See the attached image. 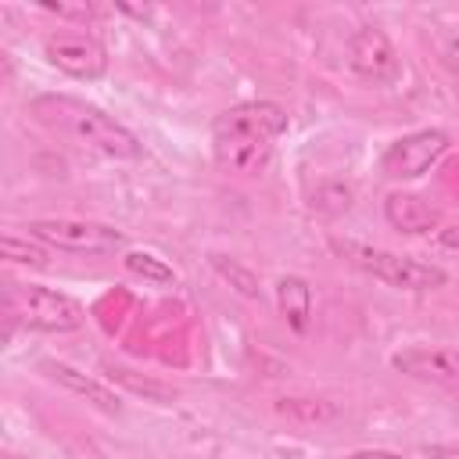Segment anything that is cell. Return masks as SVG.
Wrapping results in <instances>:
<instances>
[{
	"mask_svg": "<svg viewBox=\"0 0 459 459\" xmlns=\"http://www.w3.org/2000/svg\"><path fill=\"white\" fill-rule=\"evenodd\" d=\"M0 247H4V258L18 262V265L47 269V262H50L47 244H39V240H32V237H14V233H7V237L0 240Z\"/></svg>",
	"mask_w": 459,
	"mask_h": 459,
	"instance_id": "15",
	"label": "cell"
},
{
	"mask_svg": "<svg viewBox=\"0 0 459 459\" xmlns=\"http://www.w3.org/2000/svg\"><path fill=\"white\" fill-rule=\"evenodd\" d=\"M39 369L50 377V380H57L61 387H68L72 394H79V398H86V402H93L100 412H118L122 409V402H118V394L111 391V387H104L100 380H93V377H86V373H79L75 366H68V362H54V359H43L39 362Z\"/></svg>",
	"mask_w": 459,
	"mask_h": 459,
	"instance_id": "11",
	"label": "cell"
},
{
	"mask_svg": "<svg viewBox=\"0 0 459 459\" xmlns=\"http://www.w3.org/2000/svg\"><path fill=\"white\" fill-rule=\"evenodd\" d=\"M276 308H280V316L294 330H305V323L312 316V287H308V280H301V276H280L276 280Z\"/></svg>",
	"mask_w": 459,
	"mask_h": 459,
	"instance_id": "12",
	"label": "cell"
},
{
	"mask_svg": "<svg viewBox=\"0 0 459 459\" xmlns=\"http://www.w3.org/2000/svg\"><path fill=\"white\" fill-rule=\"evenodd\" d=\"M29 111L36 115V122H43L50 133H57L61 140L115 158V161H136L143 154V143L136 140L133 129H126L115 115L100 111L97 104L72 97V93H39L32 97Z\"/></svg>",
	"mask_w": 459,
	"mask_h": 459,
	"instance_id": "2",
	"label": "cell"
},
{
	"mask_svg": "<svg viewBox=\"0 0 459 459\" xmlns=\"http://www.w3.org/2000/svg\"><path fill=\"white\" fill-rule=\"evenodd\" d=\"M348 68H351L362 82L384 86V82H394V79H398L402 61H398V50H394V43L387 39L384 29H377V25H359V29L348 36Z\"/></svg>",
	"mask_w": 459,
	"mask_h": 459,
	"instance_id": "7",
	"label": "cell"
},
{
	"mask_svg": "<svg viewBox=\"0 0 459 459\" xmlns=\"http://www.w3.org/2000/svg\"><path fill=\"white\" fill-rule=\"evenodd\" d=\"M430 459H459V445H441V441H434V445H427L423 448Z\"/></svg>",
	"mask_w": 459,
	"mask_h": 459,
	"instance_id": "20",
	"label": "cell"
},
{
	"mask_svg": "<svg viewBox=\"0 0 459 459\" xmlns=\"http://www.w3.org/2000/svg\"><path fill=\"white\" fill-rule=\"evenodd\" d=\"M122 265H126L133 276L147 280V283H176L172 265H165V262H161L158 255H151V251H126Z\"/></svg>",
	"mask_w": 459,
	"mask_h": 459,
	"instance_id": "16",
	"label": "cell"
},
{
	"mask_svg": "<svg viewBox=\"0 0 459 459\" xmlns=\"http://www.w3.org/2000/svg\"><path fill=\"white\" fill-rule=\"evenodd\" d=\"M208 262H212V269H215L240 298H262V283H258V276H255L244 262H237V258H230V255H219V251H212Z\"/></svg>",
	"mask_w": 459,
	"mask_h": 459,
	"instance_id": "14",
	"label": "cell"
},
{
	"mask_svg": "<svg viewBox=\"0 0 459 459\" xmlns=\"http://www.w3.org/2000/svg\"><path fill=\"white\" fill-rule=\"evenodd\" d=\"M384 219H387L398 233H412V237L430 233V230L441 226V212H437L427 197H420V194H412V190H391V194L384 197Z\"/></svg>",
	"mask_w": 459,
	"mask_h": 459,
	"instance_id": "10",
	"label": "cell"
},
{
	"mask_svg": "<svg viewBox=\"0 0 459 459\" xmlns=\"http://www.w3.org/2000/svg\"><path fill=\"white\" fill-rule=\"evenodd\" d=\"M276 409H280V412H287V416H298V412H305L308 420H330V416L337 412L333 405H323V402H316V405H312V398H283Z\"/></svg>",
	"mask_w": 459,
	"mask_h": 459,
	"instance_id": "17",
	"label": "cell"
},
{
	"mask_svg": "<svg viewBox=\"0 0 459 459\" xmlns=\"http://www.w3.org/2000/svg\"><path fill=\"white\" fill-rule=\"evenodd\" d=\"M287 108L276 100H244L226 108L212 122V154L215 165L230 176H251L269 158L276 140L287 133Z\"/></svg>",
	"mask_w": 459,
	"mask_h": 459,
	"instance_id": "1",
	"label": "cell"
},
{
	"mask_svg": "<svg viewBox=\"0 0 459 459\" xmlns=\"http://www.w3.org/2000/svg\"><path fill=\"white\" fill-rule=\"evenodd\" d=\"M445 151H448V133L445 129H416V133L398 136L394 143H387V151L380 154V172L391 176V179H416Z\"/></svg>",
	"mask_w": 459,
	"mask_h": 459,
	"instance_id": "8",
	"label": "cell"
},
{
	"mask_svg": "<svg viewBox=\"0 0 459 459\" xmlns=\"http://www.w3.org/2000/svg\"><path fill=\"white\" fill-rule=\"evenodd\" d=\"M43 54H47V61H50L57 72H65V75H72V79L93 82V79H100V75L108 72V50H104V43H100L97 36H90V32L61 29V32H54V36H47Z\"/></svg>",
	"mask_w": 459,
	"mask_h": 459,
	"instance_id": "6",
	"label": "cell"
},
{
	"mask_svg": "<svg viewBox=\"0 0 459 459\" xmlns=\"http://www.w3.org/2000/svg\"><path fill=\"white\" fill-rule=\"evenodd\" d=\"M348 459H405V455L387 452V448H359V452H351Z\"/></svg>",
	"mask_w": 459,
	"mask_h": 459,
	"instance_id": "21",
	"label": "cell"
},
{
	"mask_svg": "<svg viewBox=\"0 0 459 459\" xmlns=\"http://www.w3.org/2000/svg\"><path fill=\"white\" fill-rule=\"evenodd\" d=\"M25 237L54 247V251H68V255H115L126 251V233L104 222H90V219H32L25 226Z\"/></svg>",
	"mask_w": 459,
	"mask_h": 459,
	"instance_id": "5",
	"label": "cell"
},
{
	"mask_svg": "<svg viewBox=\"0 0 459 459\" xmlns=\"http://www.w3.org/2000/svg\"><path fill=\"white\" fill-rule=\"evenodd\" d=\"M391 369L412 377V380H427V384H441V387H459V348H430V344H412L391 355Z\"/></svg>",
	"mask_w": 459,
	"mask_h": 459,
	"instance_id": "9",
	"label": "cell"
},
{
	"mask_svg": "<svg viewBox=\"0 0 459 459\" xmlns=\"http://www.w3.org/2000/svg\"><path fill=\"white\" fill-rule=\"evenodd\" d=\"M445 61H448V65L459 72V39H455V43H448V50H445Z\"/></svg>",
	"mask_w": 459,
	"mask_h": 459,
	"instance_id": "22",
	"label": "cell"
},
{
	"mask_svg": "<svg viewBox=\"0 0 459 459\" xmlns=\"http://www.w3.org/2000/svg\"><path fill=\"white\" fill-rule=\"evenodd\" d=\"M4 459H18V455H4Z\"/></svg>",
	"mask_w": 459,
	"mask_h": 459,
	"instance_id": "23",
	"label": "cell"
},
{
	"mask_svg": "<svg viewBox=\"0 0 459 459\" xmlns=\"http://www.w3.org/2000/svg\"><path fill=\"white\" fill-rule=\"evenodd\" d=\"M104 377H108L111 384L129 387L133 394H140V398H147V402H158V405H169V402L176 398V391H172L169 384H161V380H154V377H140V373H133V369H126V366H104Z\"/></svg>",
	"mask_w": 459,
	"mask_h": 459,
	"instance_id": "13",
	"label": "cell"
},
{
	"mask_svg": "<svg viewBox=\"0 0 459 459\" xmlns=\"http://www.w3.org/2000/svg\"><path fill=\"white\" fill-rule=\"evenodd\" d=\"M330 247L337 255H344L355 269H362V273H369V276H377L398 290H434V287L448 283V273L441 265H430V262H420L409 255H394V251L369 247L359 240H330Z\"/></svg>",
	"mask_w": 459,
	"mask_h": 459,
	"instance_id": "4",
	"label": "cell"
},
{
	"mask_svg": "<svg viewBox=\"0 0 459 459\" xmlns=\"http://www.w3.org/2000/svg\"><path fill=\"white\" fill-rule=\"evenodd\" d=\"M437 244L448 247V251H459V222L455 226H441L437 230Z\"/></svg>",
	"mask_w": 459,
	"mask_h": 459,
	"instance_id": "19",
	"label": "cell"
},
{
	"mask_svg": "<svg viewBox=\"0 0 459 459\" xmlns=\"http://www.w3.org/2000/svg\"><path fill=\"white\" fill-rule=\"evenodd\" d=\"M4 316H7V330L22 323L25 330H39V333H68L86 323V312L75 298L54 287L11 283V280L4 287Z\"/></svg>",
	"mask_w": 459,
	"mask_h": 459,
	"instance_id": "3",
	"label": "cell"
},
{
	"mask_svg": "<svg viewBox=\"0 0 459 459\" xmlns=\"http://www.w3.org/2000/svg\"><path fill=\"white\" fill-rule=\"evenodd\" d=\"M43 11H50L57 18H75V22H90L100 14L93 4H43Z\"/></svg>",
	"mask_w": 459,
	"mask_h": 459,
	"instance_id": "18",
	"label": "cell"
}]
</instances>
